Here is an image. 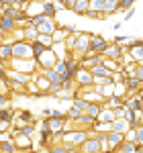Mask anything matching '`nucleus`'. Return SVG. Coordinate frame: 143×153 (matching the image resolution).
<instances>
[{"instance_id": "2eb2a0df", "label": "nucleus", "mask_w": 143, "mask_h": 153, "mask_svg": "<svg viewBox=\"0 0 143 153\" xmlns=\"http://www.w3.org/2000/svg\"><path fill=\"white\" fill-rule=\"evenodd\" d=\"M121 143H125V135H119V133H108V135H107V147H108V151H115Z\"/></svg>"}, {"instance_id": "b1692460", "label": "nucleus", "mask_w": 143, "mask_h": 153, "mask_svg": "<svg viewBox=\"0 0 143 153\" xmlns=\"http://www.w3.org/2000/svg\"><path fill=\"white\" fill-rule=\"evenodd\" d=\"M41 8H43V14H45L47 19H55L57 10H55V6H53V2H49V0H43V2H41Z\"/></svg>"}, {"instance_id": "49530a36", "label": "nucleus", "mask_w": 143, "mask_h": 153, "mask_svg": "<svg viewBox=\"0 0 143 153\" xmlns=\"http://www.w3.org/2000/svg\"><path fill=\"white\" fill-rule=\"evenodd\" d=\"M49 118H68V117H66V112H61V110H51V117Z\"/></svg>"}, {"instance_id": "aec40b11", "label": "nucleus", "mask_w": 143, "mask_h": 153, "mask_svg": "<svg viewBox=\"0 0 143 153\" xmlns=\"http://www.w3.org/2000/svg\"><path fill=\"white\" fill-rule=\"evenodd\" d=\"M47 153H76V149L70 147V145H66V143H53Z\"/></svg>"}, {"instance_id": "423d86ee", "label": "nucleus", "mask_w": 143, "mask_h": 153, "mask_svg": "<svg viewBox=\"0 0 143 153\" xmlns=\"http://www.w3.org/2000/svg\"><path fill=\"white\" fill-rule=\"evenodd\" d=\"M123 55H125V47H123V45H115V43L110 45V43H108V47L104 49V53H102L100 57L102 59H110V61H119Z\"/></svg>"}, {"instance_id": "79ce46f5", "label": "nucleus", "mask_w": 143, "mask_h": 153, "mask_svg": "<svg viewBox=\"0 0 143 153\" xmlns=\"http://www.w3.org/2000/svg\"><path fill=\"white\" fill-rule=\"evenodd\" d=\"M133 78H137V80L141 82V86H143V65H137V63H135V71H133Z\"/></svg>"}, {"instance_id": "0eeeda50", "label": "nucleus", "mask_w": 143, "mask_h": 153, "mask_svg": "<svg viewBox=\"0 0 143 153\" xmlns=\"http://www.w3.org/2000/svg\"><path fill=\"white\" fill-rule=\"evenodd\" d=\"M74 84H78L82 90H88V88H94V82H92V74L88 70H84V68H80V71H78V76H76V80H74Z\"/></svg>"}, {"instance_id": "a211bd4d", "label": "nucleus", "mask_w": 143, "mask_h": 153, "mask_svg": "<svg viewBox=\"0 0 143 153\" xmlns=\"http://www.w3.org/2000/svg\"><path fill=\"white\" fill-rule=\"evenodd\" d=\"M21 37H23V41H27V43H35L37 37H39V33H37L35 27H25V29H21Z\"/></svg>"}, {"instance_id": "2f4dec72", "label": "nucleus", "mask_w": 143, "mask_h": 153, "mask_svg": "<svg viewBox=\"0 0 143 153\" xmlns=\"http://www.w3.org/2000/svg\"><path fill=\"white\" fill-rule=\"evenodd\" d=\"M100 110H102V106L100 104H88V108H86V112L84 114H88L90 118H98V114H100Z\"/></svg>"}, {"instance_id": "cd10ccee", "label": "nucleus", "mask_w": 143, "mask_h": 153, "mask_svg": "<svg viewBox=\"0 0 143 153\" xmlns=\"http://www.w3.org/2000/svg\"><path fill=\"white\" fill-rule=\"evenodd\" d=\"M102 4H104V0H88V10L100 14V19H102Z\"/></svg>"}, {"instance_id": "de8ad7c7", "label": "nucleus", "mask_w": 143, "mask_h": 153, "mask_svg": "<svg viewBox=\"0 0 143 153\" xmlns=\"http://www.w3.org/2000/svg\"><path fill=\"white\" fill-rule=\"evenodd\" d=\"M8 129H10V123H2L0 120V133H6Z\"/></svg>"}, {"instance_id": "bb28decb", "label": "nucleus", "mask_w": 143, "mask_h": 153, "mask_svg": "<svg viewBox=\"0 0 143 153\" xmlns=\"http://www.w3.org/2000/svg\"><path fill=\"white\" fill-rule=\"evenodd\" d=\"M74 12H76L78 16H84V14L88 12V0H76V4H74Z\"/></svg>"}, {"instance_id": "a878e982", "label": "nucleus", "mask_w": 143, "mask_h": 153, "mask_svg": "<svg viewBox=\"0 0 143 153\" xmlns=\"http://www.w3.org/2000/svg\"><path fill=\"white\" fill-rule=\"evenodd\" d=\"M8 84H6V65L0 63V94H6Z\"/></svg>"}, {"instance_id": "3c124183", "label": "nucleus", "mask_w": 143, "mask_h": 153, "mask_svg": "<svg viewBox=\"0 0 143 153\" xmlns=\"http://www.w3.org/2000/svg\"><path fill=\"white\" fill-rule=\"evenodd\" d=\"M74 4H76V0H66V8L74 10Z\"/></svg>"}, {"instance_id": "f8f14e48", "label": "nucleus", "mask_w": 143, "mask_h": 153, "mask_svg": "<svg viewBox=\"0 0 143 153\" xmlns=\"http://www.w3.org/2000/svg\"><path fill=\"white\" fill-rule=\"evenodd\" d=\"M55 29H57V23H55V19H47L45 23H41L39 27H37V33H39V35H47V37H51Z\"/></svg>"}, {"instance_id": "6e6552de", "label": "nucleus", "mask_w": 143, "mask_h": 153, "mask_svg": "<svg viewBox=\"0 0 143 153\" xmlns=\"http://www.w3.org/2000/svg\"><path fill=\"white\" fill-rule=\"evenodd\" d=\"M76 151H78V153H102V147L98 145V141H96L94 137H88V139H86Z\"/></svg>"}, {"instance_id": "e433bc0d", "label": "nucleus", "mask_w": 143, "mask_h": 153, "mask_svg": "<svg viewBox=\"0 0 143 153\" xmlns=\"http://www.w3.org/2000/svg\"><path fill=\"white\" fill-rule=\"evenodd\" d=\"M45 21H47V16H45V14L41 12V14H35V16H31V19H29V25L37 29L39 25H41V23H45Z\"/></svg>"}, {"instance_id": "58836bf2", "label": "nucleus", "mask_w": 143, "mask_h": 153, "mask_svg": "<svg viewBox=\"0 0 143 153\" xmlns=\"http://www.w3.org/2000/svg\"><path fill=\"white\" fill-rule=\"evenodd\" d=\"M135 145L137 147H143V123L135 129Z\"/></svg>"}, {"instance_id": "a18cd8bd", "label": "nucleus", "mask_w": 143, "mask_h": 153, "mask_svg": "<svg viewBox=\"0 0 143 153\" xmlns=\"http://www.w3.org/2000/svg\"><path fill=\"white\" fill-rule=\"evenodd\" d=\"M127 41H129V37H125V35H119V37H115V45H127Z\"/></svg>"}, {"instance_id": "c03bdc74", "label": "nucleus", "mask_w": 143, "mask_h": 153, "mask_svg": "<svg viewBox=\"0 0 143 153\" xmlns=\"http://www.w3.org/2000/svg\"><path fill=\"white\" fill-rule=\"evenodd\" d=\"M8 102H10V96L8 94H0V108H6Z\"/></svg>"}, {"instance_id": "4c0bfd02", "label": "nucleus", "mask_w": 143, "mask_h": 153, "mask_svg": "<svg viewBox=\"0 0 143 153\" xmlns=\"http://www.w3.org/2000/svg\"><path fill=\"white\" fill-rule=\"evenodd\" d=\"M41 145H45V147H51L53 145V135L49 133V131H41Z\"/></svg>"}, {"instance_id": "20e7f679", "label": "nucleus", "mask_w": 143, "mask_h": 153, "mask_svg": "<svg viewBox=\"0 0 143 153\" xmlns=\"http://www.w3.org/2000/svg\"><path fill=\"white\" fill-rule=\"evenodd\" d=\"M88 45H90V35L88 33H76V43H74V55L78 57L80 55V59L88 53Z\"/></svg>"}, {"instance_id": "4d7b16f0", "label": "nucleus", "mask_w": 143, "mask_h": 153, "mask_svg": "<svg viewBox=\"0 0 143 153\" xmlns=\"http://www.w3.org/2000/svg\"><path fill=\"white\" fill-rule=\"evenodd\" d=\"M137 65H143V59H141V61H139V63H137Z\"/></svg>"}, {"instance_id": "f3484780", "label": "nucleus", "mask_w": 143, "mask_h": 153, "mask_svg": "<svg viewBox=\"0 0 143 153\" xmlns=\"http://www.w3.org/2000/svg\"><path fill=\"white\" fill-rule=\"evenodd\" d=\"M129 131V123L125 118H115L110 123V133H119V135H125Z\"/></svg>"}, {"instance_id": "6ab92c4d", "label": "nucleus", "mask_w": 143, "mask_h": 153, "mask_svg": "<svg viewBox=\"0 0 143 153\" xmlns=\"http://www.w3.org/2000/svg\"><path fill=\"white\" fill-rule=\"evenodd\" d=\"M117 10H119V0H104V4H102V19L115 14Z\"/></svg>"}, {"instance_id": "5701e85b", "label": "nucleus", "mask_w": 143, "mask_h": 153, "mask_svg": "<svg viewBox=\"0 0 143 153\" xmlns=\"http://www.w3.org/2000/svg\"><path fill=\"white\" fill-rule=\"evenodd\" d=\"M41 76H43L49 84H61V76L55 74L53 70H41Z\"/></svg>"}, {"instance_id": "7ed1b4c3", "label": "nucleus", "mask_w": 143, "mask_h": 153, "mask_svg": "<svg viewBox=\"0 0 143 153\" xmlns=\"http://www.w3.org/2000/svg\"><path fill=\"white\" fill-rule=\"evenodd\" d=\"M12 59H33V51H31V43H27L23 39L12 43Z\"/></svg>"}, {"instance_id": "4be33fe9", "label": "nucleus", "mask_w": 143, "mask_h": 153, "mask_svg": "<svg viewBox=\"0 0 143 153\" xmlns=\"http://www.w3.org/2000/svg\"><path fill=\"white\" fill-rule=\"evenodd\" d=\"M123 106H125L127 110L137 112V110H139V98H137V96H127V98H123Z\"/></svg>"}, {"instance_id": "37998d69", "label": "nucleus", "mask_w": 143, "mask_h": 153, "mask_svg": "<svg viewBox=\"0 0 143 153\" xmlns=\"http://www.w3.org/2000/svg\"><path fill=\"white\" fill-rule=\"evenodd\" d=\"M133 4H135L133 0H121L119 2V10H131Z\"/></svg>"}, {"instance_id": "7c9ffc66", "label": "nucleus", "mask_w": 143, "mask_h": 153, "mask_svg": "<svg viewBox=\"0 0 143 153\" xmlns=\"http://www.w3.org/2000/svg\"><path fill=\"white\" fill-rule=\"evenodd\" d=\"M70 102H72V106H74V108H78L80 112H86V108H88V102H84L80 96H72Z\"/></svg>"}, {"instance_id": "f03ea898", "label": "nucleus", "mask_w": 143, "mask_h": 153, "mask_svg": "<svg viewBox=\"0 0 143 153\" xmlns=\"http://www.w3.org/2000/svg\"><path fill=\"white\" fill-rule=\"evenodd\" d=\"M108 47V41L100 35H90V45H88V53L84 57H100L104 53V49Z\"/></svg>"}, {"instance_id": "393cba45", "label": "nucleus", "mask_w": 143, "mask_h": 153, "mask_svg": "<svg viewBox=\"0 0 143 153\" xmlns=\"http://www.w3.org/2000/svg\"><path fill=\"white\" fill-rule=\"evenodd\" d=\"M19 123H21V127L23 125H35V117L31 114V110H21L19 112Z\"/></svg>"}, {"instance_id": "603ef678", "label": "nucleus", "mask_w": 143, "mask_h": 153, "mask_svg": "<svg viewBox=\"0 0 143 153\" xmlns=\"http://www.w3.org/2000/svg\"><path fill=\"white\" fill-rule=\"evenodd\" d=\"M41 114H43L45 118H49V117H51V108H43V110H41Z\"/></svg>"}, {"instance_id": "ddd939ff", "label": "nucleus", "mask_w": 143, "mask_h": 153, "mask_svg": "<svg viewBox=\"0 0 143 153\" xmlns=\"http://www.w3.org/2000/svg\"><path fill=\"white\" fill-rule=\"evenodd\" d=\"M6 80L19 82V84H23V86H29V84L33 82V78H31V76H27V74H19V71H12V70L6 71Z\"/></svg>"}, {"instance_id": "c9c22d12", "label": "nucleus", "mask_w": 143, "mask_h": 153, "mask_svg": "<svg viewBox=\"0 0 143 153\" xmlns=\"http://www.w3.org/2000/svg\"><path fill=\"white\" fill-rule=\"evenodd\" d=\"M19 135H23V137H33L35 135V127L33 125H23V127H19Z\"/></svg>"}, {"instance_id": "864d4df0", "label": "nucleus", "mask_w": 143, "mask_h": 153, "mask_svg": "<svg viewBox=\"0 0 143 153\" xmlns=\"http://www.w3.org/2000/svg\"><path fill=\"white\" fill-rule=\"evenodd\" d=\"M2 10H4V0H0V14H2Z\"/></svg>"}, {"instance_id": "412c9836", "label": "nucleus", "mask_w": 143, "mask_h": 153, "mask_svg": "<svg viewBox=\"0 0 143 153\" xmlns=\"http://www.w3.org/2000/svg\"><path fill=\"white\" fill-rule=\"evenodd\" d=\"M112 120H115V112H112L110 108H102L100 114H98V118H96V123H104V125H110Z\"/></svg>"}, {"instance_id": "6e6d98bb", "label": "nucleus", "mask_w": 143, "mask_h": 153, "mask_svg": "<svg viewBox=\"0 0 143 153\" xmlns=\"http://www.w3.org/2000/svg\"><path fill=\"white\" fill-rule=\"evenodd\" d=\"M2 43H4V35L0 33V45H2Z\"/></svg>"}, {"instance_id": "1a4fd4ad", "label": "nucleus", "mask_w": 143, "mask_h": 153, "mask_svg": "<svg viewBox=\"0 0 143 153\" xmlns=\"http://www.w3.org/2000/svg\"><path fill=\"white\" fill-rule=\"evenodd\" d=\"M66 65H68V80H76V76H78V71H80V59L78 57H68L66 59Z\"/></svg>"}, {"instance_id": "4468645a", "label": "nucleus", "mask_w": 143, "mask_h": 153, "mask_svg": "<svg viewBox=\"0 0 143 153\" xmlns=\"http://www.w3.org/2000/svg\"><path fill=\"white\" fill-rule=\"evenodd\" d=\"M76 127H80L82 131H92V127H94V118H90L88 114H80V117L76 118V120H72Z\"/></svg>"}, {"instance_id": "9d476101", "label": "nucleus", "mask_w": 143, "mask_h": 153, "mask_svg": "<svg viewBox=\"0 0 143 153\" xmlns=\"http://www.w3.org/2000/svg\"><path fill=\"white\" fill-rule=\"evenodd\" d=\"M14 31H16L14 21L8 19V16H2V14H0V33H2L4 37H8V35H12Z\"/></svg>"}, {"instance_id": "a19ab883", "label": "nucleus", "mask_w": 143, "mask_h": 153, "mask_svg": "<svg viewBox=\"0 0 143 153\" xmlns=\"http://www.w3.org/2000/svg\"><path fill=\"white\" fill-rule=\"evenodd\" d=\"M60 86H61V92H66V94H70L72 90H74V82L72 80H63Z\"/></svg>"}, {"instance_id": "39448f33", "label": "nucleus", "mask_w": 143, "mask_h": 153, "mask_svg": "<svg viewBox=\"0 0 143 153\" xmlns=\"http://www.w3.org/2000/svg\"><path fill=\"white\" fill-rule=\"evenodd\" d=\"M55 61H57V55H55V51H53V49L43 51V53H41V55L35 59V63L41 68V70H53Z\"/></svg>"}, {"instance_id": "f704fd0d", "label": "nucleus", "mask_w": 143, "mask_h": 153, "mask_svg": "<svg viewBox=\"0 0 143 153\" xmlns=\"http://www.w3.org/2000/svg\"><path fill=\"white\" fill-rule=\"evenodd\" d=\"M0 120L2 123H12L14 120V112L8 108H0Z\"/></svg>"}, {"instance_id": "9b49d317", "label": "nucleus", "mask_w": 143, "mask_h": 153, "mask_svg": "<svg viewBox=\"0 0 143 153\" xmlns=\"http://www.w3.org/2000/svg\"><path fill=\"white\" fill-rule=\"evenodd\" d=\"M12 143H14V147L19 149V153H29L31 151V139L29 137H23V135H16L14 139H12Z\"/></svg>"}, {"instance_id": "473e14b6", "label": "nucleus", "mask_w": 143, "mask_h": 153, "mask_svg": "<svg viewBox=\"0 0 143 153\" xmlns=\"http://www.w3.org/2000/svg\"><path fill=\"white\" fill-rule=\"evenodd\" d=\"M68 37H70V35H66V33L61 31L60 27H57V29L53 31V35H51V41H53V45H55V43H63V41H66Z\"/></svg>"}, {"instance_id": "72a5a7b5", "label": "nucleus", "mask_w": 143, "mask_h": 153, "mask_svg": "<svg viewBox=\"0 0 143 153\" xmlns=\"http://www.w3.org/2000/svg\"><path fill=\"white\" fill-rule=\"evenodd\" d=\"M31 51H33V61H35V59L43 53V51H47V47H43L39 41H35V43H31Z\"/></svg>"}, {"instance_id": "09e8293b", "label": "nucleus", "mask_w": 143, "mask_h": 153, "mask_svg": "<svg viewBox=\"0 0 143 153\" xmlns=\"http://www.w3.org/2000/svg\"><path fill=\"white\" fill-rule=\"evenodd\" d=\"M133 16H135V10H133V8H131V10H127V12H125V21H131Z\"/></svg>"}, {"instance_id": "5fc2aeb1", "label": "nucleus", "mask_w": 143, "mask_h": 153, "mask_svg": "<svg viewBox=\"0 0 143 153\" xmlns=\"http://www.w3.org/2000/svg\"><path fill=\"white\" fill-rule=\"evenodd\" d=\"M135 153H143V147H137V149H135Z\"/></svg>"}, {"instance_id": "f257e3e1", "label": "nucleus", "mask_w": 143, "mask_h": 153, "mask_svg": "<svg viewBox=\"0 0 143 153\" xmlns=\"http://www.w3.org/2000/svg\"><path fill=\"white\" fill-rule=\"evenodd\" d=\"M8 70L19 71V74H27V76H33L37 70V63L33 59H10L8 61Z\"/></svg>"}, {"instance_id": "dca6fc26", "label": "nucleus", "mask_w": 143, "mask_h": 153, "mask_svg": "<svg viewBox=\"0 0 143 153\" xmlns=\"http://www.w3.org/2000/svg\"><path fill=\"white\" fill-rule=\"evenodd\" d=\"M12 59V43L8 41H4L2 45H0V63H4L6 68H8V61Z\"/></svg>"}, {"instance_id": "8fccbe9b", "label": "nucleus", "mask_w": 143, "mask_h": 153, "mask_svg": "<svg viewBox=\"0 0 143 153\" xmlns=\"http://www.w3.org/2000/svg\"><path fill=\"white\" fill-rule=\"evenodd\" d=\"M53 6H55V10H61V8H66V0H63V2H53Z\"/></svg>"}, {"instance_id": "ea45409f", "label": "nucleus", "mask_w": 143, "mask_h": 153, "mask_svg": "<svg viewBox=\"0 0 143 153\" xmlns=\"http://www.w3.org/2000/svg\"><path fill=\"white\" fill-rule=\"evenodd\" d=\"M6 84H8V88H10L12 92H27V86H23V84H19V82L6 80Z\"/></svg>"}, {"instance_id": "c85d7f7f", "label": "nucleus", "mask_w": 143, "mask_h": 153, "mask_svg": "<svg viewBox=\"0 0 143 153\" xmlns=\"http://www.w3.org/2000/svg\"><path fill=\"white\" fill-rule=\"evenodd\" d=\"M135 149H137L135 143H127V141H125V143H121L112 153H135Z\"/></svg>"}, {"instance_id": "c756f323", "label": "nucleus", "mask_w": 143, "mask_h": 153, "mask_svg": "<svg viewBox=\"0 0 143 153\" xmlns=\"http://www.w3.org/2000/svg\"><path fill=\"white\" fill-rule=\"evenodd\" d=\"M0 153H19V149L14 147V143L8 141H0Z\"/></svg>"}]
</instances>
